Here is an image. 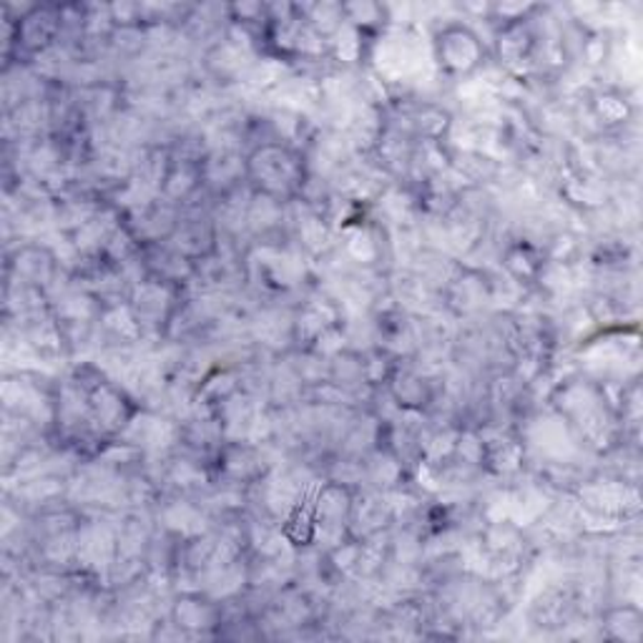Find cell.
<instances>
[{
	"label": "cell",
	"instance_id": "obj_1",
	"mask_svg": "<svg viewBox=\"0 0 643 643\" xmlns=\"http://www.w3.org/2000/svg\"><path fill=\"white\" fill-rule=\"evenodd\" d=\"M247 161V179L261 197L282 201L294 199L304 186V161L297 151L279 141L259 143Z\"/></svg>",
	"mask_w": 643,
	"mask_h": 643
},
{
	"label": "cell",
	"instance_id": "obj_2",
	"mask_svg": "<svg viewBox=\"0 0 643 643\" xmlns=\"http://www.w3.org/2000/svg\"><path fill=\"white\" fill-rule=\"evenodd\" d=\"M435 56L440 69L453 79H465L476 73L486 58L480 36L463 23H447L435 36Z\"/></svg>",
	"mask_w": 643,
	"mask_h": 643
},
{
	"label": "cell",
	"instance_id": "obj_3",
	"mask_svg": "<svg viewBox=\"0 0 643 643\" xmlns=\"http://www.w3.org/2000/svg\"><path fill=\"white\" fill-rule=\"evenodd\" d=\"M172 616H174V623L184 631L204 633L222 626V606H217L214 600L201 594L184 596L176 600Z\"/></svg>",
	"mask_w": 643,
	"mask_h": 643
},
{
	"label": "cell",
	"instance_id": "obj_4",
	"mask_svg": "<svg viewBox=\"0 0 643 643\" xmlns=\"http://www.w3.org/2000/svg\"><path fill=\"white\" fill-rule=\"evenodd\" d=\"M600 629L608 639L639 643L643 639V613L636 604H616L600 613Z\"/></svg>",
	"mask_w": 643,
	"mask_h": 643
},
{
	"label": "cell",
	"instance_id": "obj_5",
	"mask_svg": "<svg viewBox=\"0 0 643 643\" xmlns=\"http://www.w3.org/2000/svg\"><path fill=\"white\" fill-rule=\"evenodd\" d=\"M591 114L600 124V129H621V126L631 121L633 106L626 98V93L616 89H604L594 93V98H591Z\"/></svg>",
	"mask_w": 643,
	"mask_h": 643
}]
</instances>
